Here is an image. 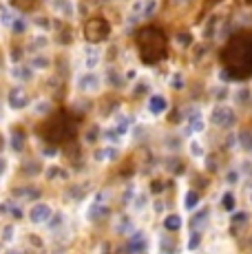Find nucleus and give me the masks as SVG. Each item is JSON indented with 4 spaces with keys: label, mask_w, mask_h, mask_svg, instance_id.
I'll use <instances>...</instances> for the list:
<instances>
[{
    "label": "nucleus",
    "mask_w": 252,
    "mask_h": 254,
    "mask_svg": "<svg viewBox=\"0 0 252 254\" xmlns=\"http://www.w3.org/2000/svg\"><path fill=\"white\" fill-rule=\"evenodd\" d=\"M206 217H208V212H206V210H203V212L199 214V217H195V221H192V223H195V226H199V223L206 221Z\"/></svg>",
    "instance_id": "obj_24"
},
{
    "label": "nucleus",
    "mask_w": 252,
    "mask_h": 254,
    "mask_svg": "<svg viewBox=\"0 0 252 254\" xmlns=\"http://www.w3.org/2000/svg\"><path fill=\"white\" fill-rule=\"evenodd\" d=\"M25 170H27V175H38L40 166H38V164H25Z\"/></svg>",
    "instance_id": "obj_21"
},
{
    "label": "nucleus",
    "mask_w": 252,
    "mask_h": 254,
    "mask_svg": "<svg viewBox=\"0 0 252 254\" xmlns=\"http://www.w3.org/2000/svg\"><path fill=\"white\" fill-rule=\"evenodd\" d=\"M82 89L84 91H89V89H95V86H98V77L95 75H86V77H82Z\"/></svg>",
    "instance_id": "obj_13"
},
{
    "label": "nucleus",
    "mask_w": 252,
    "mask_h": 254,
    "mask_svg": "<svg viewBox=\"0 0 252 254\" xmlns=\"http://www.w3.org/2000/svg\"><path fill=\"white\" fill-rule=\"evenodd\" d=\"M16 194H18V197H20V194H22V197H36V190H33V188H18L16 190Z\"/></svg>",
    "instance_id": "obj_18"
},
{
    "label": "nucleus",
    "mask_w": 252,
    "mask_h": 254,
    "mask_svg": "<svg viewBox=\"0 0 252 254\" xmlns=\"http://www.w3.org/2000/svg\"><path fill=\"white\" fill-rule=\"evenodd\" d=\"M0 146H2V139H0Z\"/></svg>",
    "instance_id": "obj_32"
},
{
    "label": "nucleus",
    "mask_w": 252,
    "mask_h": 254,
    "mask_svg": "<svg viewBox=\"0 0 252 254\" xmlns=\"http://www.w3.org/2000/svg\"><path fill=\"white\" fill-rule=\"evenodd\" d=\"M9 254H18V252H9Z\"/></svg>",
    "instance_id": "obj_31"
},
{
    "label": "nucleus",
    "mask_w": 252,
    "mask_h": 254,
    "mask_svg": "<svg viewBox=\"0 0 252 254\" xmlns=\"http://www.w3.org/2000/svg\"><path fill=\"white\" fill-rule=\"evenodd\" d=\"M38 133H40V137L45 139L47 144L60 146V144H64V141L75 137V124H73V120L69 117V113L60 111V113L53 115L51 120H47L45 124H40Z\"/></svg>",
    "instance_id": "obj_3"
},
{
    "label": "nucleus",
    "mask_w": 252,
    "mask_h": 254,
    "mask_svg": "<svg viewBox=\"0 0 252 254\" xmlns=\"http://www.w3.org/2000/svg\"><path fill=\"white\" fill-rule=\"evenodd\" d=\"M162 248H164V252H166V254H171L173 252V241H171V239H164Z\"/></svg>",
    "instance_id": "obj_22"
},
{
    "label": "nucleus",
    "mask_w": 252,
    "mask_h": 254,
    "mask_svg": "<svg viewBox=\"0 0 252 254\" xmlns=\"http://www.w3.org/2000/svg\"><path fill=\"white\" fill-rule=\"evenodd\" d=\"M126 248H128L130 254H144L146 252V237H144L142 232H137L128 243H126Z\"/></svg>",
    "instance_id": "obj_6"
},
{
    "label": "nucleus",
    "mask_w": 252,
    "mask_h": 254,
    "mask_svg": "<svg viewBox=\"0 0 252 254\" xmlns=\"http://www.w3.org/2000/svg\"><path fill=\"white\" fill-rule=\"evenodd\" d=\"M111 33V24L104 20V18H91L84 27V36L89 42H102L106 40Z\"/></svg>",
    "instance_id": "obj_4"
},
{
    "label": "nucleus",
    "mask_w": 252,
    "mask_h": 254,
    "mask_svg": "<svg viewBox=\"0 0 252 254\" xmlns=\"http://www.w3.org/2000/svg\"><path fill=\"white\" fill-rule=\"evenodd\" d=\"M13 4L20 9H31L33 4H36V0H13Z\"/></svg>",
    "instance_id": "obj_17"
},
{
    "label": "nucleus",
    "mask_w": 252,
    "mask_h": 254,
    "mask_svg": "<svg viewBox=\"0 0 252 254\" xmlns=\"http://www.w3.org/2000/svg\"><path fill=\"white\" fill-rule=\"evenodd\" d=\"M197 246H199V234H197V237H192V239H190V246H188V248H190V250H195Z\"/></svg>",
    "instance_id": "obj_26"
},
{
    "label": "nucleus",
    "mask_w": 252,
    "mask_h": 254,
    "mask_svg": "<svg viewBox=\"0 0 252 254\" xmlns=\"http://www.w3.org/2000/svg\"><path fill=\"white\" fill-rule=\"evenodd\" d=\"M239 141H241V146H244L246 150H250V153H252V133H250V130H241V133H239Z\"/></svg>",
    "instance_id": "obj_11"
},
{
    "label": "nucleus",
    "mask_w": 252,
    "mask_h": 254,
    "mask_svg": "<svg viewBox=\"0 0 252 254\" xmlns=\"http://www.w3.org/2000/svg\"><path fill=\"white\" fill-rule=\"evenodd\" d=\"M164 228L171 232L179 230V228H182V217H179V214H168V217L164 219Z\"/></svg>",
    "instance_id": "obj_10"
},
{
    "label": "nucleus",
    "mask_w": 252,
    "mask_h": 254,
    "mask_svg": "<svg viewBox=\"0 0 252 254\" xmlns=\"http://www.w3.org/2000/svg\"><path fill=\"white\" fill-rule=\"evenodd\" d=\"M177 42L184 47H188L190 45V36H188V33H177Z\"/></svg>",
    "instance_id": "obj_20"
},
{
    "label": "nucleus",
    "mask_w": 252,
    "mask_h": 254,
    "mask_svg": "<svg viewBox=\"0 0 252 254\" xmlns=\"http://www.w3.org/2000/svg\"><path fill=\"white\" fill-rule=\"evenodd\" d=\"M49 214H51L49 206H45V203H38V206L31 208V221L33 223H42V221H47V219H49Z\"/></svg>",
    "instance_id": "obj_7"
},
{
    "label": "nucleus",
    "mask_w": 252,
    "mask_h": 254,
    "mask_svg": "<svg viewBox=\"0 0 252 254\" xmlns=\"http://www.w3.org/2000/svg\"><path fill=\"white\" fill-rule=\"evenodd\" d=\"M212 124L219 126V128H230L232 124L237 122V115L232 109H228V106H217L215 111H212Z\"/></svg>",
    "instance_id": "obj_5"
},
{
    "label": "nucleus",
    "mask_w": 252,
    "mask_h": 254,
    "mask_svg": "<svg viewBox=\"0 0 252 254\" xmlns=\"http://www.w3.org/2000/svg\"><path fill=\"white\" fill-rule=\"evenodd\" d=\"M13 29H16V33H22L25 31V22H16L13 24Z\"/></svg>",
    "instance_id": "obj_27"
},
{
    "label": "nucleus",
    "mask_w": 252,
    "mask_h": 254,
    "mask_svg": "<svg viewBox=\"0 0 252 254\" xmlns=\"http://www.w3.org/2000/svg\"><path fill=\"white\" fill-rule=\"evenodd\" d=\"M221 62L228 80H248L252 75V33H235L221 51Z\"/></svg>",
    "instance_id": "obj_1"
},
{
    "label": "nucleus",
    "mask_w": 252,
    "mask_h": 254,
    "mask_svg": "<svg viewBox=\"0 0 252 254\" xmlns=\"http://www.w3.org/2000/svg\"><path fill=\"white\" fill-rule=\"evenodd\" d=\"M246 221H248V214H246V212H239V214H235V217H232V226H235V228H241Z\"/></svg>",
    "instance_id": "obj_16"
},
{
    "label": "nucleus",
    "mask_w": 252,
    "mask_h": 254,
    "mask_svg": "<svg viewBox=\"0 0 252 254\" xmlns=\"http://www.w3.org/2000/svg\"><path fill=\"white\" fill-rule=\"evenodd\" d=\"M137 47L139 56H142L144 64H157L159 60L166 58V38H164L162 29L157 27H144L137 33Z\"/></svg>",
    "instance_id": "obj_2"
},
{
    "label": "nucleus",
    "mask_w": 252,
    "mask_h": 254,
    "mask_svg": "<svg viewBox=\"0 0 252 254\" xmlns=\"http://www.w3.org/2000/svg\"><path fill=\"white\" fill-rule=\"evenodd\" d=\"M224 208H226V210H232V208H235V197H232V192H228L226 197H224Z\"/></svg>",
    "instance_id": "obj_19"
},
{
    "label": "nucleus",
    "mask_w": 252,
    "mask_h": 254,
    "mask_svg": "<svg viewBox=\"0 0 252 254\" xmlns=\"http://www.w3.org/2000/svg\"><path fill=\"white\" fill-rule=\"evenodd\" d=\"M9 102H11L13 109H22V106H27V95H25V91H22L20 86L11 89V93H9Z\"/></svg>",
    "instance_id": "obj_8"
},
{
    "label": "nucleus",
    "mask_w": 252,
    "mask_h": 254,
    "mask_svg": "<svg viewBox=\"0 0 252 254\" xmlns=\"http://www.w3.org/2000/svg\"><path fill=\"white\" fill-rule=\"evenodd\" d=\"M197 203H199V192L190 190V192L186 194V208H188V210H192V208L197 206Z\"/></svg>",
    "instance_id": "obj_12"
},
{
    "label": "nucleus",
    "mask_w": 252,
    "mask_h": 254,
    "mask_svg": "<svg viewBox=\"0 0 252 254\" xmlns=\"http://www.w3.org/2000/svg\"><path fill=\"white\" fill-rule=\"evenodd\" d=\"M53 153H56V148H45V155H47V157H51Z\"/></svg>",
    "instance_id": "obj_29"
},
{
    "label": "nucleus",
    "mask_w": 252,
    "mask_h": 254,
    "mask_svg": "<svg viewBox=\"0 0 252 254\" xmlns=\"http://www.w3.org/2000/svg\"><path fill=\"white\" fill-rule=\"evenodd\" d=\"M166 106H168V102H166V97H162V95H153L151 102H148V109H151L155 115H159L162 111H166Z\"/></svg>",
    "instance_id": "obj_9"
},
{
    "label": "nucleus",
    "mask_w": 252,
    "mask_h": 254,
    "mask_svg": "<svg viewBox=\"0 0 252 254\" xmlns=\"http://www.w3.org/2000/svg\"><path fill=\"white\" fill-rule=\"evenodd\" d=\"M45 64H47V60H45V58H40V60H38V58H36V60H33V66H38V69H45Z\"/></svg>",
    "instance_id": "obj_25"
},
{
    "label": "nucleus",
    "mask_w": 252,
    "mask_h": 254,
    "mask_svg": "<svg viewBox=\"0 0 252 254\" xmlns=\"http://www.w3.org/2000/svg\"><path fill=\"white\" fill-rule=\"evenodd\" d=\"M2 170H4V162H2V159H0V173H2Z\"/></svg>",
    "instance_id": "obj_30"
},
{
    "label": "nucleus",
    "mask_w": 252,
    "mask_h": 254,
    "mask_svg": "<svg viewBox=\"0 0 252 254\" xmlns=\"http://www.w3.org/2000/svg\"><path fill=\"white\" fill-rule=\"evenodd\" d=\"M162 186H164V184H159V182H155V184H153V188H155V190H153V192H159V188H162Z\"/></svg>",
    "instance_id": "obj_28"
},
{
    "label": "nucleus",
    "mask_w": 252,
    "mask_h": 254,
    "mask_svg": "<svg viewBox=\"0 0 252 254\" xmlns=\"http://www.w3.org/2000/svg\"><path fill=\"white\" fill-rule=\"evenodd\" d=\"M173 86H175V89H184V77H182V75H175V77H173Z\"/></svg>",
    "instance_id": "obj_23"
},
{
    "label": "nucleus",
    "mask_w": 252,
    "mask_h": 254,
    "mask_svg": "<svg viewBox=\"0 0 252 254\" xmlns=\"http://www.w3.org/2000/svg\"><path fill=\"white\" fill-rule=\"evenodd\" d=\"M106 212H109V210H106L104 206H100V203H98V206H93V208H91L89 217H91V219H100L102 214H106Z\"/></svg>",
    "instance_id": "obj_15"
},
{
    "label": "nucleus",
    "mask_w": 252,
    "mask_h": 254,
    "mask_svg": "<svg viewBox=\"0 0 252 254\" xmlns=\"http://www.w3.org/2000/svg\"><path fill=\"white\" fill-rule=\"evenodd\" d=\"M22 146H25V135L16 133V135H13V150H16V153H20Z\"/></svg>",
    "instance_id": "obj_14"
}]
</instances>
